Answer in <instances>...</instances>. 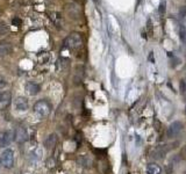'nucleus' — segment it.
Masks as SVG:
<instances>
[{
	"label": "nucleus",
	"instance_id": "obj_1",
	"mask_svg": "<svg viewBox=\"0 0 186 174\" xmlns=\"http://www.w3.org/2000/svg\"><path fill=\"white\" fill-rule=\"evenodd\" d=\"M34 112L40 117H45L51 112V105L47 100H40L34 105Z\"/></svg>",
	"mask_w": 186,
	"mask_h": 174
},
{
	"label": "nucleus",
	"instance_id": "obj_2",
	"mask_svg": "<svg viewBox=\"0 0 186 174\" xmlns=\"http://www.w3.org/2000/svg\"><path fill=\"white\" fill-rule=\"evenodd\" d=\"M0 164L5 168H12L14 166V152L11 149H7L0 154Z\"/></svg>",
	"mask_w": 186,
	"mask_h": 174
},
{
	"label": "nucleus",
	"instance_id": "obj_3",
	"mask_svg": "<svg viewBox=\"0 0 186 174\" xmlns=\"http://www.w3.org/2000/svg\"><path fill=\"white\" fill-rule=\"evenodd\" d=\"M83 44V38L80 34L78 33H72L71 35H69V37L65 40V46L72 50L79 49Z\"/></svg>",
	"mask_w": 186,
	"mask_h": 174
},
{
	"label": "nucleus",
	"instance_id": "obj_4",
	"mask_svg": "<svg viewBox=\"0 0 186 174\" xmlns=\"http://www.w3.org/2000/svg\"><path fill=\"white\" fill-rule=\"evenodd\" d=\"M14 132L12 130H6L0 132V147H6L14 139Z\"/></svg>",
	"mask_w": 186,
	"mask_h": 174
},
{
	"label": "nucleus",
	"instance_id": "obj_5",
	"mask_svg": "<svg viewBox=\"0 0 186 174\" xmlns=\"http://www.w3.org/2000/svg\"><path fill=\"white\" fill-rule=\"evenodd\" d=\"M181 128H183V124H181V122L175 121L173 123H171V124H170V127H169V129H168V136H169V137L177 136L179 132H180Z\"/></svg>",
	"mask_w": 186,
	"mask_h": 174
},
{
	"label": "nucleus",
	"instance_id": "obj_6",
	"mask_svg": "<svg viewBox=\"0 0 186 174\" xmlns=\"http://www.w3.org/2000/svg\"><path fill=\"white\" fill-rule=\"evenodd\" d=\"M12 93L9 91H5L0 94V109H5L11 103Z\"/></svg>",
	"mask_w": 186,
	"mask_h": 174
},
{
	"label": "nucleus",
	"instance_id": "obj_7",
	"mask_svg": "<svg viewBox=\"0 0 186 174\" xmlns=\"http://www.w3.org/2000/svg\"><path fill=\"white\" fill-rule=\"evenodd\" d=\"M15 109L19 112H26L28 109V100L23 96H20L15 100Z\"/></svg>",
	"mask_w": 186,
	"mask_h": 174
},
{
	"label": "nucleus",
	"instance_id": "obj_8",
	"mask_svg": "<svg viewBox=\"0 0 186 174\" xmlns=\"http://www.w3.org/2000/svg\"><path fill=\"white\" fill-rule=\"evenodd\" d=\"M43 144H44L45 149H48V150H52V149L56 146V144H57V135H56V134H51V135H49V136L45 138V141Z\"/></svg>",
	"mask_w": 186,
	"mask_h": 174
},
{
	"label": "nucleus",
	"instance_id": "obj_9",
	"mask_svg": "<svg viewBox=\"0 0 186 174\" xmlns=\"http://www.w3.org/2000/svg\"><path fill=\"white\" fill-rule=\"evenodd\" d=\"M169 151V147H166V146H158L156 147L152 153H151V157L154 159H162L166 154V152Z\"/></svg>",
	"mask_w": 186,
	"mask_h": 174
},
{
	"label": "nucleus",
	"instance_id": "obj_10",
	"mask_svg": "<svg viewBox=\"0 0 186 174\" xmlns=\"http://www.w3.org/2000/svg\"><path fill=\"white\" fill-rule=\"evenodd\" d=\"M13 51V46L8 42H1L0 43V57H5L8 56L9 53Z\"/></svg>",
	"mask_w": 186,
	"mask_h": 174
},
{
	"label": "nucleus",
	"instance_id": "obj_11",
	"mask_svg": "<svg viewBox=\"0 0 186 174\" xmlns=\"http://www.w3.org/2000/svg\"><path fill=\"white\" fill-rule=\"evenodd\" d=\"M26 91L28 92L29 95H36L40 92V85L36 83H28L26 85Z\"/></svg>",
	"mask_w": 186,
	"mask_h": 174
},
{
	"label": "nucleus",
	"instance_id": "obj_12",
	"mask_svg": "<svg viewBox=\"0 0 186 174\" xmlns=\"http://www.w3.org/2000/svg\"><path fill=\"white\" fill-rule=\"evenodd\" d=\"M15 137H16V141H18V142H24V141H27V139L29 138V135H28V132H27V129L20 128L18 130Z\"/></svg>",
	"mask_w": 186,
	"mask_h": 174
},
{
	"label": "nucleus",
	"instance_id": "obj_13",
	"mask_svg": "<svg viewBox=\"0 0 186 174\" xmlns=\"http://www.w3.org/2000/svg\"><path fill=\"white\" fill-rule=\"evenodd\" d=\"M78 164L83 167H86V168H89V167L92 166V160L87 157V156H82V157H79L78 158Z\"/></svg>",
	"mask_w": 186,
	"mask_h": 174
},
{
	"label": "nucleus",
	"instance_id": "obj_14",
	"mask_svg": "<svg viewBox=\"0 0 186 174\" xmlns=\"http://www.w3.org/2000/svg\"><path fill=\"white\" fill-rule=\"evenodd\" d=\"M147 173L148 174H162V168L156 164H149L147 166Z\"/></svg>",
	"mask_w": 186,
	"mask_h": 174
},
{
	"label": "nucleus",
	"instance_id": "obj_15",
	"mask_svg": "<svg viewBox=\"0 0 186 174\" xmlns=\"http://www.w3.org/2000/svg\"><path fill=\"white\" fill-rule=\"evenodd\" d=\"M50 15H51L50 19L55 22V24L57 26V28H60V26H62V16H60V14H58V13H51Z\"/></svg>",
	"mask_w": 186,
	"mask_h": 174
},
{
	"label": "nucleus",
	"instance_id": "obj_16",
	"mask_svg": "<svg viewBox=\"0 0 186 174\" xmlns=\"http://www.w3.org/2000/svg\"><path fill=\"white\" fill-rule=\"evenodd\" d=\"M9 29H8V26H6L4 22H0V36H4L6 35Z\"/></svg>",
	"mask_w": 186,
	"mask_h": 174
},
{
	"label": "nucleus",
	"instance_id": "obj_17",
	"mask_svg": "<svg viewBox=\"0 0 186 174\" xmlns=\"http://www.w3.org/2000/svg\"><path fill=\"white\" fill-rule=\"evenodd\" d=\"M179 36H180V40L184 43H186V28L184 26H181L180 29H179Z\"/></svg>",
	"mask_w": 186,
	"mask_h": 174
},
{
	"label": "nucleus",
	"instance_id": "obj_18",
	"mask_svg": "<svg viewBox=\"0 0 186 174\" xmlns=\"http://www.w3.org/2000/svg\"><path fill=\"white\" fill-rule=\"evenodd\" d=\"M42 150L41 149H36L35 151L31 153V156H33V158H35L36 160H41V158H42Z\"/></svg>",
	"mask_w": 186,
	"mask_h": 174
},
{
	"label": "nucleus",
	"instance_id": "obj_19",
	"mask_svg": "<svg viewBox=\"0 0 186 174\" xmlns=\"http://www.w3.org/2000/svg\"><path fill=\"white\" fill-rule=\"evenodd\" d=\"M12 24H13V26H16V27H19V26L22 24V21H21V19H19V17H14V19L12 20Z\"/></svg>",
	"mask_w": 186,
	"mask_h": 174
},
{
	"label": "nucleus",
	"instance_id": "obj_20",
	"mask_svg": "<svg viewBox=\"0 0 186 174\" xmlns=\"http://www.w3.org/2000/svg\"><path fill=\"white\" fill-rule=\"evenodd\" d=\"M158 12H159V14H164V13H165V4H164V2H162V4L159 5Z\"/></svg>",
	"mask_w": 186,
	"mask_h": 174
},
{
	"label": "nucleus",
	"instance_id": "obj_21",
	"mask_svg": "<svg viewBox=\"0 0 186 174\" xmlns=\"http://www.w3.org/2000/svg\"><path fill=\"white\" fill-rule=\"evenodd\" d=\"M47 167H48V168L55 167V161H54V159H49V160L47 161Z\"/></svg>",
	"mask_w": 186,
	"mask_h": 174
},
{
	"label": "nucleus",
	"instance_id": "obj_22",
	"mask_svg": "<svg viewBox=\"0 0 186 174\" xmlns=\"http://www.w3.org/2000/svg\"><path fill=\"white\" fill-rule=\"evenodd\" d=\"M180 157H181V159L186 160V145L181 149V151H180Z\"/></svg>",
	"mask_w": 186,
	"mask_h": 174
},
{
	"label": "nucleus",
	"instance_id": "obj_23",
	"mask_svg": "<svg viewBox=\"0 0 186 174\" xmlns=\"http://www.w3.org/2000/svg\"><path fill=\"white\" fill-rule=\"evenodd\" d=\"M180 90H181V92H184L186 90V84H185V81H183V80H181V83H180Z\"/></svg>",
	"mask_w": 186,
	"mask_h": 174
},
{
	"label": "nucleus",
	"instance_id": "obj_24",
	"mask_svg": "<svg viewBox=\"0 0 186 174\" xmlns=\"http://www.w3.org/2000/svg\"><path fill=\"white\" fill-rule=\"evenodd\" d=\"M149 61L151 62V63H155V59H154V52H152V51H151V52L149 53Z\"/></svg>",
	"mask_w": 186,
	"mask_h": 174
},
{
	"label": "nucleus",
	"instance_id": "obj_25",
	"mask_svg": "<svg viewBox=\"0 0 186 174\" xmlns=\"http://www.w3.org/2000/svg\"><path fill=\"white\" fill-rule=\"evenodd\" d=\"M179 13H180V15H181V16H185V15H186V6H185V7L181 8Z\"/></svg>",
	"mask_w": 186,
	"mask_h": 174
},
{
	"label": "nucleus",
	"instance_id": "obj_26",
	"mask_svg": "<svg viewBox=\"0 0 186 174\" xmlns=\"http://www.w3.org/2000/svg\"><path fill=\"white\" fill-rule=\"evenodd\" d=\"M185 114H186V107H185Z\"/></svg>",
	"mask_w": 186,
	"mask_h": 174
},
{
	"label": "nucleus",
	"instance_id": "obj_27",
	"mask_svg": "<svg viewBox=\"0 0 186 174\" xmlns=\"http://www.w3.org/2000/svg\"><path fill=\"white\" fill-rule=\"evenodd\" d=\"M140 1H141V0H139V2H140Z\"/></svg>",
	"mask_w": 186,
	"mask_h": 174
},
{
	"label": "nucleus",
	"instance_id": "obj_28",
	"mask_svg": "<svg viewBox=\"0 0 186 174\" xmlns=\"http://www.w3.org/2000/svg\"><path fill=\"white\" fill-rule=\"evenodd\" d=\"M94 1H97V0H94Z\"/></svg>",
	"mask_w": 186,
	"mask_h": 174
}]
</instances>
